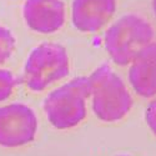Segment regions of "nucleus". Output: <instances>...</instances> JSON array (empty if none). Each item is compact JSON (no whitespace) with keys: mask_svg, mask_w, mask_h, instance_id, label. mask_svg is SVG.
I'll list each match as a JSON object with an SVG mask.
<instances>
[{"mask_svg":"<svg viewBox=\"0 0 156 156\" xmlns=\"http://www.w3.org/2000/svg\"><path fill=\"white\" fill-rule=\"evenodd\" d=\"M152 6H154V11L156 14V0H154V2H152Z\"/></svg>","mask_w":156,"mask_h":156,"instance_id":"obj_12","label":"nucleus"},{"mask_svg":"<svg viewBox=\"0 0 156 156\" xmlns=\"http://www.w3.org/2000/svg\"><path fill=\"white\" fill-rule=\"evenodd\" d=\"M24 18L28 27L39 33H54L65 20V8L61 0H27Z\"/></svg>","mask_w":156,"mask_h":156,"instance_id":"obj_6","label":"nucleus"},{"mask_svg":"<svg viewBox=\"0 0 156 156\" xmlns=\"http://www.w3.org/2000/svg\"><path fill=\"white\" fill-rule=\"evenodd\" d=\"M15 46V39L10 30L0 27V64H3L12 53Z\"/></svg>","mask_w":156,"mask_h":156,"instance_id":"obj_9","label":"nucleus"},{"mask_svg":"<svg viewBox=\"0 0 156 156\" xmlns=\"http://www.w3.org/2000/svg\"><path fill=\"white\" fill-rule=\"evenodd\" d=\"M93 95V109L99 119L116 121L131 109L133 100L120 77L109 65H102L89 77Z\"/></svg>","mask_w":156,"mask_h":156,"instance_id":"obj_1","label":"nucleus"},{"mask_svg":"<svg viewBox=\"0 0 156 156\" xmlns=\"http://www.w3.org/2000/svg\"><path fill=\"white\" fill-rule=\"evenodd\" d=\"M18 83L19 80L15 79L10 71L0 69V101L6 100L11 95L12 89Z\"/></svg>","mask_w":156,"mask_h":156,"instance_id":"obj_10","label":"nucleus"},{"mask_svg":"<svg viewBox=\"0 0 156 156\" xmlns=\"http://www.w3.org/2000/svg\"><path fill=\"white\" fill-rule=\"evenodd\" d=\"M152 35V28L147 21L137 15H125L108 29L105 46L116 64L127 65L150 44Z\"/></svg>","mask_w":156,"mask_h":156,"instance_id":"obj_3","label":"nucleus"},{"mask_svg":"<svg viewBox=\"0 0 156 156\" xmlns=\"http://www.w3.org/2000/svg\"><path fill=\"white\" fill-rule=\"evenodd\" d=\"M36 116L23 104L0 108V145L18 147L30 142L36 133Z\"/></svg>","mask_w":156,"mask_h":156,"instance_id":"obj_5","label":"nucleus"},{"mask_svg":"<svg viewBox=\"0 0 156 156\" xmlns=\"http://www.w3.org/2000/svg\"><path fill=\"white\" fill-rule=\"evenodd\" d=\"M69 73L66 50L58 44L45 43L33 50L24 71V81L34 90L40 91L49 84L62 79Z\"/></svg>","mask_w":156,"mask_h":156,"instance_id":"obj_4","label":"nucleus"},{"mask_svg":"<svg viewBox=\"0 0 156 156\" xmlns=\"http://www.w3.org/2000/svg\"><path fill=\"white\" fill-rule=\"evenodd\" d=\"M146 120H147L149 126L152 129V131L156 134V100L154 102H151V105L147 109Z\"/></svg>","mask_w":156,"mask_h":156,"instance_id":"obj_11","label":"nucleus"},{"mask_svg":"<svg viewBox=\"0 0 156 156\" xmlns=\"http://www.w3.org/2000/svg\"><path fill=\"white\" fill-rule=\"evenodd\" d=\"M116 0H74L73 23L85 33L96 31L112 16Z\"/></svg>","mask_w":156,"mask_h":156,"instance_id":"obj_7","label":"nucleus"},{"mask_svg":"<svg viewBox=\"0 0 156 156\" xmlns=\"http://www.w3.org/2000/svg\"><path fill=\"white\" fill-rule=\"evenodd\" d=\"M91 95L89 77H76L51 93L44 104L49 121L58 129H69L86 115L85 101Z\"/></svg>","mask_w":156,"mask_h":156,"instance_id":"obj_2","label":"nucleus"},{"mask_svg":"<svg viewBox=\"0 0 156 156\" xmlns=\"http://www.w3.org/2000/svg\"><path fill=\"white\" fill-rule=\"evenodd\" d=\"M129 79L135 91L145 98L156 94V43L147 44L131 61Z\"/></svg>","mask_w":156,"mask_h":156,"instance_id":"obj_8","label":"nucleus"}]
</instances>
